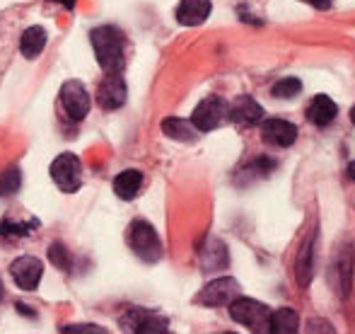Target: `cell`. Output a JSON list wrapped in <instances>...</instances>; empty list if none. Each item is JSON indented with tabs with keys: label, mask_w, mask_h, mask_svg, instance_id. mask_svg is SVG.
Segmentation results:
<instances>
[{
	"label": "cell",
	"mask_w": 355,
	"mask_h": 334,
	"mask_svg": "<svg viewBox=\"0 0 355 334\" xmlns=\"http://www.w3.org/2000/svg\"><path fill=\"white\" fill-rule=\"evenodd\" d=\"M89 42H92L94 56H97V63L104 73L123 71V66H126V37L121 29L104 24V27L92 29Z\"/></svg>",
	"instance_id": "obj_1"
},
{
	"label": "cell",
	"mask_w": 355,
	"mask_h": 334,
	"mask_svg": "<svg viewBox=\"0 0 355 334\" xmlns=\"http://www.w3.org/2000/svg\"><path fill=\"white\" fill-rule=\"evenodd\" d=\"M230 317L239 325L249 327L252 332L271 330V310H268V306L254 301V298H234L230 303Z\"/></svg>",
	"instance_id": "obj_2"
},
{
	"label": "cell",
	"mask_w": 355,
	"mask_h": 334,
	"mask_svg": "<svg viewBox=\"0 0 355 334\" xmlns=\"http://www.w3.org/2000/svg\"><path fill=\"white\" fill-rule=\"evenodd\" d=\"M304 3H309L312 8H317V10H329V8H331V0H304Z\"/></svg>",
	"instance_id": "obj_28"
},
{
	"label": "cell",
	"mask_w": 355,
	"mask_h": 334,
	"mask_svg": "<svg viewBox=\"0 0 355 334\" xmlns=\"http://www.w3.org/2000/svg\"><path fill=\"white\" fill-rule=\"evenodd\" d=\"M336 114H338L336 102L331 97H327V94H317L307 107V119L314 126H329L336 119Z\"/></svg>",
	"instance_id": "obj_16"
},
{
	"label": "cell",
	"mask_w": 355,
	"mask_h": 334,
	"mask_svg": "<svg viewBox=\"0 0 355 334\" xmlns=\"http://www.w3.org/2000/svg\"><path fill=\"white\" fill-rule=\"evenodd\" d=\"M39 228V221H27V223H10L3 221L0 223V235L3 237H24L29 235L32 231Z\"/></svg>",
	"instance_id": "obj_23"
},
{
	"label": "cell",
	"mask_w": 355,
	"mask_h": 334,
	"mask_svg": "<svg viewBox=\"0 0 355 334\" xmlns=\"http://www.w3.org/2000/svg\"><path fill=\"white\" fill-rule=\"evenodd\" d=\"M128 87L123 81L121 73H107L102 83L97 87V104L104 112H114V109H121L126 104Z\"/></svg>",
	"instance_id": "obj_10"
},
{
	"label": "cell",
	"mask_w": 355,
	"mask_h": 334,
	"mask_svg": "<svg viewBox=\"0 0 355 334\" xmlns=\"http://www.w3.org/2000/svg\"><path fill=\"white\" fill-rule=\"evenodd\" d=\"M230 119L239 126H257L263 122V107L254 97L242 94L230 104Z\"/></svg>",
	"instance_id": "obj_14"
},
{
	"label": "cell",
	"mask_w": 355,
	"mask_h": 334,
	"mask_svg": "<svg viewBox=\"0 0 355 334\" xmlns=\"http://www.w3.org/2000/svg\"><path fill=\"white\" fill-rule=\"evenodd\" d=\"M51 179L66 194H75L83 187V162L75 153H61L51 162Z\"/></svg>",
	"instance_id": "obj_5"
},
{
	"label": "cell",
	"mask_w": 355,
	"mask_h": 334,
	"mask_svg": "<svg viewBox=\"0 0 355 334\" xmlns=\"http://www.w3.org/2000/svg\"><path fill=\"white\" fill-rule=\"evenodd\" d=\"M143 187V174L138 169H123L114 177V194L123 201H131V199L138 197Z\"/></svg>",
	"instance_id": "obj_19"
},
{
	"label": "cell",
	"mask_w": 355,
	"mask_h": 334,
	"mask_svg": "<svg viewBox=\"0 0 355 334\" xmlns=\"http://www.w3.org/2000/svg\"><path fill=\"white\" fill-rule=\"evenodd\" d=\"M128 245H131V250L148 264L162 259V242H159L157 231H155L148 221L131 223V228H128Z\"/></svg>",
	"instance_id": "obj_3"
},
{
	"label": "cell",
	"mask_w": 355,
	"mask_h": 334,
	"mask_svg": "<svg viewBox=\"0 0 355 334\" xmlns=\"http://www.w3.org/2000/svg\"><path fill=\"white\" fill-rule=\"evenodd\" d=\"M46 29L44 27H29V29H24V34H22V39H19V51H22V56L24 58H37L39 53L44 51V47H46Z\"/></svg>",
	"instance_id": "obj_20"
},
{
	"label": "cell",
	"mask_w": 355,
	"mask_h": 334,
	"mask_svg": "<svg viewBox=\"0 0 355 334\" xmlns=\"http://www.w3.org/2000/svg\"><path fill=\"white\" fill-rule=\"evenodd\" d=\"M22 187V172L19 167H8L3 174H0V197L8 199V197H15Z\"/></svg>",
	"instance_id": "obj_22"
},
{
	"label": "cell",
	"mask_w": 355,
	"mask_h": 334,
	"mask_svg": "<svg viewBox=\"0 0 355 334\" xmlns=\"http://www.w3.org/2000/svg\"><path fill=\"white\" fill-rule=\"evenodd\" d=\"M225 119H230V104L225 102L220 94H211V97H206L191 114V122L196 124V128L201 133L218 128Z\"/></svg>",
	"instance_id": "obj_6"
},
{
	"label": "cell",
	"mask_w": 355,
	"mask_h": 334,
	"mask_svg": "<svg viewBox=\"0 0 355 334\" xmlns=\"http://www.w3.org/2000/svg\"><path fill=\"white\" fill-rule=\"evenodd\" d=\"M10 274H12L15 283L22 291H37L39 281L44 276V264L42 259L32 257V254H24V257H17L10 264Z\"/></svg>",
	"instance_id": "obj_11"
},
{
	"label": "cell",
	"mask_w": 355,
	"mask_h": 334,
	"mask_svg": "<svg viewBox=\"0 0 355 334\" xmlns=\"http://www.w3.org/2000/svg\"><path fill=\"white\" fill-rule=\"evenodd\" d=\"M61 107L68 114V119H73V122H83L87 117L89 107H92V99H89V92L85 90L83 83L66 81L61 85Z\"/></svg>",
	"instance_id": "obj_7"
},
{
	"label": "cell",
	"mask_w": 355,
	"mask_h": 334,
	"mask_svg": "<svg viewBox=\"0 0 355 334\" xmlns=\"http://www.w3.org/2000/svg\"><path fill=\"white\" fill-rule=\"evenodd\" d=\"M273 334H295L300 332V315L293 308H278L271 312V330Z\"/></svg>",
	"instance_id": "obj_21"
},
{
	"label": "cell",
	"mask_w": 355,
	"mask_h": 334,
	"mask_svg": "<svg viewBox=\"0 0 355 334\" xmlns=\"http://www.w3.org/2000/svg\"><path fill=\"white\" fill-rule=\"evenodd\" d=\"M119 325H121L123 332H133V334H164L169 330L167 317H162L159 312L148 310V308H128L119 317Z\"/></svg>",
	"instance_id": "obj_4"
},
{
	"label": "cell",
	"mask_w": 355,
	"mask_h": 334,
	"mask_svg": "<svg viewBox=\"0 0 355 334\" xmlns=\"http://www.w3.org/2000/svg\"><path fill=\"white\" fill-rule=\"evenodd\" d=\"M273 167H276V160H271V158H259V160H254L252 165L244 167V174H254V177H263V174H268Z\"/></svg>",
	"instance_id": "obj_26"
},
{
	"label": "cell",
	"mask_w": 355,
	"mask_h": 334,
	"mask_svg": "<svg viewBox=\"0 0 355 334\" xmlns=\"http://www.w3.org/2000/svg\"><path fill=\"white\" fill-rule=\"evenodd\" d=\"M63 332H87V334L99 332V334H104L107 330L99 327V325H71V327H63Z\"/></svg>",
	"instance_id": "obj_27"
},
{
	"label": "cell",
	"mask_w": 355,
	"mask_h": 334,
	"mask_svg": "<svg viewBox=\"0 0 355 334\" xmlns=\"http://www.w3.org/2000/svg\"><path fill=\"white\" fill-rule=\"evenodd\" d=\"M49 259H51V264L56 269L71 272V267H73V254L66 250V245H63V242H53V245L49 247Z\"/></svg>",
	"instance_id": "obj_24"
},
{
	"label": "cell",
	"mask_w": 355,
	"mask_h": 334,
	"mask_svg": "<svg viewBox=\"0 0 355 334\" xmlns=\"http://www.w3.org/2000/svg\"><path fill=\"white\" fill-rule=\"evenodd\" d=\"M348 177L355 179V162H351V165H348Z\"/></svg>",
	"instance_id": "obj_30"
},
{
	"label": "cell",
	"mask_w": 355,
	"mask_h": 334,
	"mask_svg": "<svg viewBox=\"0 0 355 334\" xmlns=\"http://www.w3.org/2000/svg\"><path fill=\"white\" fill-rule=\"evenodd\" d=\"M49 3H58V5H63V8L73 10V8H75V3H78V0H49Z\"/></svg>",
	"instance_id": "obj_29"
},
{
	"label": "cell",
	"mask_w": 355,
	"mask_h": 334,
	"mask_svg": "<svg viewBox=\"0 0 355 334\" xmlns=\"http://www.w3.org/2000/svg\"><path fill=\"white\" fill-rule=\"evenodd\" d=\"M314 254H317V231H309L304 240L300 242L297 262H295V278H297L300 288H307L314 278Z\"/></svg>",
	"instance_id": "obj_12"
},
{
	"label": "cell",
	"mask_w": 355,
	"mask_h": 334,
	"mask_svg": "<svg viewBox=\"0 0 355 334\" xmlns=\"http://www.w3.org/2000/svg\"><path fill=\"white\" fill-rule=\"evenodd\" d=\"M230 264V254H227V247H225V242L211 240L206 242V247L201 250V267L203 272H220V269H225Z\"/></svg>",
	"instance_id": "obj_17"
},
{
	"label": "cell",
	"mask_w": 355,
	"mask_h": 334,
	"mask_svg": "<svg viewBox=\"0 0 355 334\" xmlns=\"http://www.w3.org/2000/svg\"><path fill=\"white\" fill-rule=\"evenodd\" d=\"M211 0H182L177 8V19L184 27H198L211 17Z\"/></svg>",
	"instance_id": "obj_15"
},
{
	"label": "cell",
	"mask_w": 355,
	"mask_h": 334,
	"mask_svg": "<svg viewBox=\"0 0 355 334\" xmlns=\"http://www.w3.org/2000/svg\"><path fill=\"white\" fill-rule=\"evenodd\" d=\"M3 296H5V291H3V281H0V301H3Z\"/></svg>",
	"instance_id": "obj_31"
},
{
	"label": "cell",
	"mask_w": 355,
	"mask_h": 334,
	"mask_svg": "<svg viewBox=\"0 0 355 334\" xmlns=\"http://www.w3.org/2000/svg\"><path fill=\"white\" fill-rule=\"evenodd\" d=\"M261 136L266 143L278 148H288L297 138V128L295 124L285 122V119H263L261 122Z\"/></svg>",
	"instance_id": "obj_13"
},
{
	"label": "cell",
	"mask_w": 355,
	"mask_h": 334,
	"mask_svg": "<svg viewBox=\"0 0 355 334\" xmlns=\"http://www.w3.org/2000/svg\"><path fill=\"white\" fill-rule=\"evenodd\" d=\"M162 131L167 138H174V141H182V143H193V141H198V136H201V131L196 128V124L187 122V119H177V117L164 119Z\"/></svg>",
	"instance_id": "obj_18"
},
{
	"label": "cell",
	"mask_w": 355,
	"mask_h": 334,
	"mask_svg": "<svg viewBox=\"0 0 355 334\" xmlns=\"http://www.w3.org/2000/svg\"><path fill=\"white\" fill-rule=\"evenodd\" d=\"M242 288L234 278L223 276V278H215V281L206 283L203 291L196 296V303H203L208 308H220V306H230L234 298H239Z\"/></svg>",
	"instance_id": "obj_9"
},
{
	"label": "cell",
	"mask_w": 355,
	"mask_h": 334,
	"mask_svg": "<svg viewBox=\"0 0 355 334\" xmlns=\"http://www.w3.org/2000/svg\"><path fill=\"white\" fill-rule=\"evenodd\" d=\"M300 90H302V83H300L297 78H283V81H278L273 85V97L293 99L300 94Z\"/></svg>",
	"instance_id": "obj_25"
},
{
	"label": "cell",
	"mask_w": 355,
	"mask_h": 334,
	"mask_svg": "<svg viewBox=\"0 0 355 334\" xmlns=\"http://www.w3.org/2000/svg\"><path fill=\"white\" fill-rule=\"evenodd\" d=\"M351 122H353V124H355V107H353V109H351Z\"/></svg>",
	"instance_id": "obj_32"
},
{
	"label": "cell",
	"mask_w": 355,
	"mask_h": 334,
	"mask_svg": "<svg viewBox=\"0 0 355 334\" xmlns=\"http://www.w3.org/2000/svg\"><path fill=\"white\" fill-rule=\"evenodd\" d=\"M329 281H331L334 291L341 298H348L353 288V250L351 245L338 247V252L334 254L331 269H329Z\"/></svg>",
	"instance_id": "obj_8"
}]
</instances>
